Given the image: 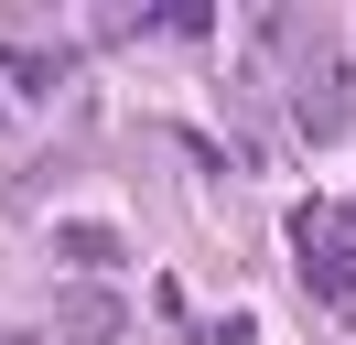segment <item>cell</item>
<instances>
[{
    "mask_svg": "<svg viewBox=\"0 0 356 345\" xmlns=\"http://www.w3.org/2000/svg\"><path fill=\"white\" fill-rule=\"evenodd\" d=\"M346 97H356V76H346V54H313V76H302V129H346Z\"/></svg>",
    "mask_w": 356,
    "mask_h": 345,
    "instance_id": "cell-2",
    "label": "cell"
},
{
    "mask_svg": "<svg viewBox=\"0 0 356 345\" xmlns=\"http://www.w3.org/2000/svg\"><path fill=\"white\" fill-rule=\"evenodd\" d=\"M54 248L87 259V270H108V259H119V227H54Z\"/></svg>",
    "mask_w": 356,
    "mask_h": 345,
    "instance_id": "cell-4",
    "label": "cell"
},
{
    "mask_svg": "<svg viewBox=\"0 0 356 345\" xmlns=\"http://www.w3.org/2000/svg\"><path fill=\"white\" fill-rule=\"evenodd\" d=\"M0 76L22 86V97H54L65 86V43H0Z\"/></svg>",
    "mask_w": 356,
    "mask_h": 345,
    "instance_id": "cell-3",
    "label": "cell"
},
{
    "mask_svg": "<svg viewBox=\"0 0 356 345\" xmlns=\"http://www.w3.org/2000/svg\"><path fill=\"white\" fill-rule=\"evenodd\" d=\"M291 248H302V280H313V291L334 302V313H346V302H356V259H346V216H334V205H291Z\"/></svg>",
    "mask_w": 356,
    "mask_h": 345,
    "instance_id": "cell-1",
    "label": "cell"
}]
</instances>
